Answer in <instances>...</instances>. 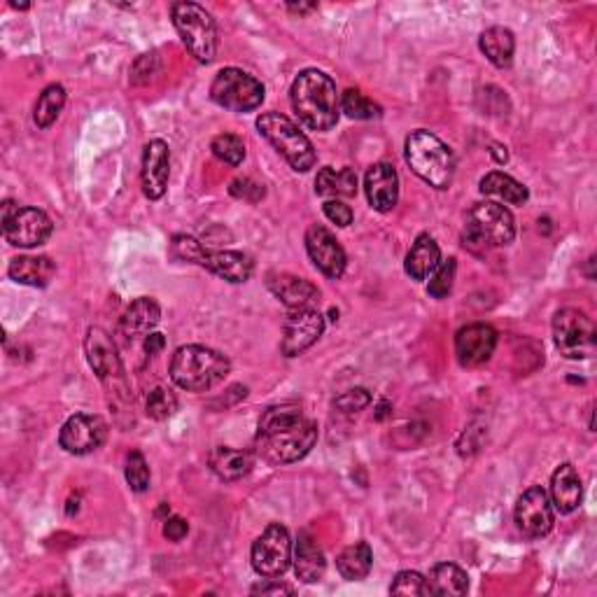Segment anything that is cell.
<instances>
[{
	"label": "cell",
	"instance_id": "obj_18",
	"mask_svg": "<svg viewBox=\"0 0 597 597\" xmlns=\"http://www.w3.org/2000/svg\"><path fill=\"white\" fill-rule=\"evenodd\" d=\"M168 175H171V152L164 140H150L143 150V192L147 199L159 201L168 189Z\"/></svg>",
	"mask_w": 597,
	"mask_h": 597
},
{
	"label": "cell",
	"instance_id": "obj_28",
	"mask_svg": "<svg viewBox=\"0 0 597 597\" xmlns=\"http://www.w3.org/2000/svg\"><path fill=\"white\" fill-rule=\"evenodd\" d=\"M208 465L222 481H238L250 474L252 455L248 451H236V448L217 446L208 455Z\"/></svg>",
	"mask_w": 597,
	"mask_h": 597
},
{
	"label": "cell",
	"instance_id": "obj_13",
	"mask_svg": "<svg viewBox=\"0 0 597 597\" xmlns=\"http://www.w3.org/2000/svg\"><path fill=\"white\" fill-rule=\"evenodd\" d=\"M553 523H556V509L544 488H528L518 497L516 525L525 537L542 539L553 530Z\"/></svg>",
	"mask_w": 597,
	"mask_h": 597
},
{
	"label": "cell",
	"instance_id": "obj_31",
	"mask_svg": "<svg viewBox=\"0 0 597 597\" xmlns=\"http://www.w3.org/2000/svg\"><path fill=\"white\" fill-rule=\"evenodd\" d=\"M481 194L493 196V199H500L504 203H511V206H523L530 196L528 187H523L521 182L502 171L488 173L486 178L481 180Z\"/></svg>",
	"mask_w": 597,
	"mask_h": 597
},
{
	"label": "cell",
	"instance_id": "obj_38",
	"mask_svg": "<svg viewBox=\"0 0 597 597\" xmlns=\"http://www.w3.org/2000/svg\"><path fill=\"white\" fill-rule=\"evenodd\" d=\"M455 271H458V264H455L453 257L446 259V262H441L432 273L430 285H427V292H430L434 299L448 297L453 290V283H455Z\"/></svg>",
	"mask_w": 597,
	"mask_h": 597
},
{
	"label": "cell",
	"instance_id": "obj_12",
	"mask_svg": "<svg viewBox=\"0 0 597 597\" xmlns=\"http://www.w3.org/2000/svg\"><path fill=\"white\" fill-rule=\"evenodd\" d=\"M84 350H87L89 367L94 369L98 381L112 390L124 392V367L112 336L101 327H91L87 332V341H84Z\"/></svg>",
	"mask_w": 597,
	"mask_h": 597
},
{
	"label": "cell",
	"instance_id": "obj_32",
	"mask_svg": "<svg viewBox=\"0 0 597 597\" xmlns=\"http://www.w3.org/2000/svg\"><path fill=\"white\" fill-rule=\"evenodd\" d=\"M371 565H374V553H371V546L367 542L348 546L336 558V570L346 581H360L369 577Z\"/></svg>",
	"mask_w": 597,
	"mask_h": 597
},
{
	"label": "cell",
	"instance_id": "obj_46",
	"mask_svg": "<svg viewBox=\"0 0 597 597\" xmlns=\"http://www.w3.org/2000/svg\"><path fill=\"white\" fill-rule=\"evenodd\" d=\"M161 348H164V336L154 334V332L147 336V339H145V353L147 355H157Z\"/></svg>",
	"mask_w": 597,
	"mask_h": 597
},
{
	"label": "cell",
	"instance_id": "obj_43",
	"mask_svg": "<svg viewBox=\"0 0 597 597\" xmlns=\"http://www.w3.org/2000/svg\"><path fill=\"white\" fill-rule=\"evenodd\" d=\"M229 192L236 196V199H245V201H259L264 196V187L257 185V182H252L248 178H238L231 182Z\"/></svg>",
	"mask_w": 597,
	"mask_h": 597
},
{
	"label": "cell",
	"instance_id": "obj_25",
	"mask_svg": "<svg viewBox=\"0 0 597 597\" xmlns=\"http://www.w3.org/2000/svg\"><path fill=\"white\" fill-rule=\"evenodd\" d=\"M315 192L327 201L353 199L357 194V173L353 168H322L315 178Z\"/></svg>",
	"mask_w": 597,
	"mask_h": 597
},
{
	"label": "cell",
	"instance_id": "obj_33",
	"mask_svg": "<svg viewBox=\"0 0 597 597\" xmlns=\"http://www.w3.org/2000/svg\"><path fill=\"white\" fill-rule=\"evenodd\" d=\"M63 105H66V89H63L61 84H49L33 108L35 124H38L40 129H49V126L59 119Z\"/></svg>",
	"mask_w": 597,
	"mask_h": 597
},
{
	"label": "cell",
	"instance_id": "obj_44",
	"mask_svg": "<svg viewBox=\"0 0 597 597\" xmlns=\"http://www.w3.org/2000/svg\"><path fill=\"white\" fill-rule=\"evenodd\" d=\"M187 532H189V525L185 518H180V516L166 518L164 537L168 539V542H182V539L187 537Z\"/></svg>",
	"mask_w": 597,
	"mask_h": 597
},
{
	"label": "cell",
	"instance_id": "obj_29",
	"mask_svg": "<svg viewBox=\"0 0 597 597\" xmlns=\"http://www.w3.org/2000/svg\"><path fill=\"white\" fill-rule=\"evenodd\" d=\"M425 579H427V588H430V595L458 597L469 591L467 572L453 563L434 565Z\"/></svg>",
	"mask_w": 597,
	"mask_h": 597
},
{
	"label": "cell",
	"instance_id": "obj_2",
	"mask_svg": "<svg viewBox=\"0 0 597 597\" xmlns=\"http://www.w3.org/2000/svg\"><path fill=\"white\" fill-rule=\"evenodd\" d=\"M290 98L299 122L311 131H329L339 122L341 96L332 77L318 68L301 70L292 82Z\"/></svg>",
	"mask_w": 597,
	"mask_h": 597
},
{
	"label": "cell",
	"instance_id": "obj_39",
	"mask_svg": "<svg viewBox=\"0 0 597 597\" xmlns=\"http://www.w3.org/2000/svg\"><path fill=\"white\" fill-rule=\"evenodd\" d=\"M206 252H208V248H203V245L192 236L178 234V236H173V241H171V255L175 259H180V262L201 266V259Z\"/></svg>",
	"mask_w": 597,
	"mask_h": 597
},
{
	"label": "cell",
	"instance_id": "obj_24",
	"mask_svg": "<svg viewBox=\"0 0 597 597\" xmlns=\"http://www.w3.org/2000/svg\"><path fill=\"white\" fill-rule=\"evenodd\" d=\"M161 320V308L154 299L143 297L136 299L133 304L126 308L122 318V334L126 339H147L154 332V327L159 325Z\"/></svg>",
	"mask_w": 597,
	"mask_h": 597
},
{
	"label": "cell",
	"instance_id": "obj_19",
	"mask_svg": "<svg viewBox=\"0 0 597 597\" xmlns=\"http://www.w3.org/2000/svg\"><path fill=\"white\" fill-rule=\"evenodd\" d=\"M273 297H278L290 311H304V308H318L320 290L304 278L290 276V273H269L266 280Z\"/></svg>",
	"mask_w": 597,
	"mask_h": 597
},
{
	"label": "cell",
	"instance_id": "obj_7",
	"mask_svg": "<svg viewBox=\"0 0 597 597\" xmlns=\"http://www.w3.org/2000/svg\"><path fill=\"white\" fill-rule=\"evenodd\" d=\"M171 17L175 31L185 42L189 54L199 63L213 61L217 54V28L210 12L196 3H173Z\"/></svg>",
	"mask_w": 597,
	"mask_h": 597
},
{
	"label": "cell",
	"instance_id": "obj_9",
	"mask_svg": "<svg viewBox=\"0 0 597 597\" xmlns=\"http://www.w3.org/2000/svg\"><path fill=\"white\" fill-rule=\"evenodd\" d=\"M553 339L567 360H588L595 353V322L579 308H563L553 318Z\"/></svg>",
	"mask_w": 597,
	"mask_h": 597
},
{
	"label": "cell",
	"instance_id": "obj_22",
	"mask_svg": "<svg viewBox=\"0 0 597 597\" xmlns=\"http://www.w3.org/2000/svg\"><path fill=\"white\" fill-rule=\"evenodd\" d=\"M584 500V486H581V476L570 462L560 465L551 476V504L560 514H572L581 507Z\"/></svg>",
	"mask_w": 597,
	"mask_h": 597
},
{
	"label": "cell",
	"instance_id": "obj_21",
	"mask_svg": "<svg viewBox=\"0 0 597 597\" xmlns=\"http://www.w3.org/2000/svg\"><path fill=\"white\" fill-rule=\"evenodd\" d=\"M203 269H208L215 276L227 280V283H248L252 271H255V262H252L250 255L236 250H215L206 252L201 259Z\"/></svg>",
	"mask_w": 597,
	"mask_h": 597
},
{
	"label": "cell",
	"instance_id": "obj_8",
	"mask_svg": "<svg viewBox=\"0 0 597 597\" xmlns=\"http://www.w3.org/2000/svg\"><path fill=\"white\" fill-rule=\"evenodd\" d=\"M210 98L224 110L252 112L264 101V84L238 68H222L210 84Z\"/></svg>",
	"mask_w": 597,
	"mask_h": 597
},
{
	"label": "cell",
	"instance_id": "obj_14",
	"mask_svg": "<svg viewBox=\"0 0 597 597\" xmlns=\"http://www.w3.org/2000/svg\"><path fill=\"white\" fill-rule=\"evenodd\" d=\"M108 439V423L101 416L77 413L61 427L59 444L70 455H89L98 451Z\"/></svg>",
	"mask_w": 597,
	"mask_h": 597
},
{
	"label": "cell",
	"instance_id": "obj_45",
	"mask_svg": "<svg viewBox=\"0 0 597 597\" xmlns=\"http://www.w3.org/2000/svg\"><path fill=\"white\" fill-rule=\"evenodd\" d=\"M252 593L255 595H292V588L290 586H285V584H259V586H255L252 588Z\"/></svg>",
	"mask_w": 597,
	"mask_h": 597
},
{
	"label": "cell",
	"instance_id": "obj_17",
	"mask_svg": "<svg viewBox=\"0 0 597 597\" xmlns=\"http://www.w3.org/2000/svg\"><path fill=\"white\" fill-rule=\"evenodd\" d=\"M497 348V332L490 325L474 322L462 327L455 336V355L462 367H481L493 357Z\"/></svg>",
	"mask_w": 597,
	"mask_h": 597
},
{
	"label": "cell",
	"instance_id": "obj_4",
	"mask_svg": "<svg viewBox=\"0 0 597 597\" xmlns=\"http://www.w3.org/2000/svg\"><path fill=\"white\" fill-rule=\"evenodd\" d=\"M231 364L222 353L206 346H182L171 360V378L187 392H206L227 378Z\"/></svg>",
	"mask_w": 597,
	"mask_h": 597
},
{
	"label": "cell",
	"instance_id": "obj_6",
	"mask_svg": "<svg viewBox=\"0 0 597 597\" xmlns=\"http://www.w3.org/2000/svg\"><path fill=\"white\" fill-rule=\"evenodd\" d=\"M257 129L273 147H276L278 154H283V159L297 173H306L315 166L313 143L290 117L280 115V112H264V115L257 119Z\"/></svg>",
	"mask_w": 597,
	"mask_h": 597
},
{
	"label": "cell",
	"instance_id": "obj_41",
	"mask_svg": "<svg viewBox=\"0 0 597 597\" xmlns=\"http://www.w3.org/2000/svg\"><path fill=\"white\" fill-rule=\"evenodd\" d=\"M369 404H371V395L364 388L348 390V392H343L339 399H336V409H341L343 413H357V411L367 409Z\"/></svg>",
	"mask_w": 597,
	"mask_h": 597
},
{
	"label": "cell",
	"instance_id": "obj_34",
	"mask_svg": "<svg viewBox=\"0 0 597 597\" xmlns=\"http://www.w3.org/2000/svg\"><path fill=\"white\" fill-rule=\"evenodd\" d=\"M341 110L346 112L350 119H378L383 115L381 105L371 101L362 94L360 89H348L341 96Z\"/></svg>",
	"mask_w": 597,
	"mask_h": 597
},
{
	"label": "cell",
	"instance_id": "obj_20",
	"mask_svg": "<svg viewBox=\"0 0 597 597\" xmlns=\"http://www.w3.org/2000/svg\"><path fill=\"white\" fill-rule=\"evenodd\" d=\"M364 192H367L371 208L378 213H390L399 201V175L395 166L385 164V161L371 166L364 178Z\"/></svg>",
	"mask_w": 597,
	"mask_h": 597
},
{
	"label": "cell",
	"instance_id": "obj_15",
	"mask_svg": "<svg viewBox=\"0 0 597 597\" xmlns=\"http://www.w3.org/2000/svg\"><path fill=\"white\" fill-rule=\"evenodd\" d=\"M306 250L315 269L325 273L327 278H341L346 273V250L336 241V236L322 224H313L306 231Z\"/></svg>",
	"mask_w": 597,
	"mask_h": 597
},
{
	"label": "cell",
	"instance_id": "obj_37",
	"mask_svg": "<svg viewBox=\"0 0 597 597\" xmlns=\"http://www.w3.org/2000/svg\"><path fill=\"white\" fill-rule=\"evenodd\" d=\"M145 411L152 420H168L178 411V397L166 388H154L147 397Z\"/></svg>",
	"mask_w": 597,
	"mask_h": 597
},
{
	"label": "cell",
	"instance_id": "obj_42",
	"mask_svg": "<svg viewBox=\"0 0 597 597\" xmlns=\"http://www.w3.org/2000/svg\"><path fill=\"white\" fill-rule=\"evenodd\" d=\"M322 210H325V215L336 224V227H350V224H353V208H350L348 203L325 201Z\"/></svg>",
	"mask_w": 597,
	"mask_h": 597
},
{
	"label": "cell",
	"instance_id": "obj_40",
	"mask_svg": "<svg viewBox=\"0 0 597 597\" xmlns=\"http://www.w3.org/2000/svg\"><path fill=\"white\" fill-rule=\"evenodd\" d=\"M392 595H416V597H425L430 595V588H427V579L418 572H399L395 581L390 586Z\"/></svg>",
	"mask_w": 597,
	"mask_h": 597
},
{
	"label": "cell",
	"instance_id": "obj_48",
	"mask_svg": "<svg viewBox=\"0 0 597 597\" xmlns=\"http://www.w3.org/2000/svg\"><path fill=\"white\" fill-rule=\"evenodd\" d=\"M388 409H390V404H388V402H383L381 406H378V413H376V418H378V420H383L385 416H388Z\"/></svg>",
	"mask_w": 597,
	"mask_h": 597
},
{
	"label": "cell",
	"instance_id": "obj_11",
	"mask_svg": "<svg viewBox=\"0 0 597 597\" xmlns=\"http://www.w3.org/2000/svg\"><path fill=\"white\" fill-rule=\"evenodd\" d=\"M250 560L259 577H283L287 567L292 563V539L285 525L271 523L269 528L255 539V544H252Z\"/></svg>",
	"mask_w": 597,
	"mask_h": 597
},
{
	"label": "cell",
	"instance_id": "obj_23",
	"mask_svg": "<svg viewBox=\"0 0 597 597\" xmlns=\"http://www.w3.org/2000/svg\"><path fill=\"white\" fill-rule=\"evenodd\" d=\"M294 572H297V579L304 581V584H315L325 577L327 560L325 551L320 549V544L308 535V532H299L297 544H294Z\"/></svg>",
	"mask_w": 597,
	"mask_h": 597
},
{
	"label": "cell",
	"instance_id": "obj_47",
	"mask_svg": "<svg viewBox=\"0 0 597 597\" xmlns=\"http://www.w3.org/2000/svg\"><path fill=\"white\" fill-rule=\"evenodd\" d=\"M315 7H318L315 3H311V5H304V3L292 5V3H290V5H287V10H290V12H299V14H306V12H313Z\"/></svg>",
	"mask_w": 597,
	"mask_h": 597
},
{
	"label": "cell",
	"instance_id": "obj_10",
	"mask_svg": "<svg viewBox=\"0 0 597 597\" xmlns=\"http://www.w3.org/2000/svg\"><path fill=\"white\" fill-rule=\"evenodd\" d=\"M52 220L38 208H19L12 201L3 206V236L14 248H38L52 236Z\"/></svg>",
	"mask_w": 597,
	"mask_h": 597
},
{
	"label": "cell",
	"instance_id": "obj_3",
	"mask_svg": "<svg viewBox=\"0 0 597 597\" xmlns=\"http://www.w3.org/2000/svg\"><path fill=\"white\" fill-rule=\"evenodd\" d=\"M406 164L420 180L434 189H448L455 175V157L444 140L434 133L418 129L406 138Z\"/></svg>",
	"mask_w": 597,
	"mask_h": 597
},
{
	"label": "cell",
	"instance_id": "obj_36",
	"mask_svg": "<svg viewBox=\"0 0 597 597\" xmlns=\"http://www.w3.org/2000/svg\"><path fill=\"white\" fill-rule=\"evenodd\" d=\"M124 476H126V483H129V488L133 490V493H145V490L150 488V467H147V460L143 453L140 451L129 453V458H126Z\"/></svg>",
	"mask_w": 597,
	"mask_h": 597
},
{
	"label": "cell",
	"instance_id": "obj_27",
	"mask_svg": "<svg viewBox=\"0 0 597 597\" xmlns=\"http://www.w3.org/2000/svg\"><path fill=\"white\" fill-rule=\"evenodd\" d=\"M10 278L19 285H28V287H47L49 280L54 278L56 266L49 257H31V255H21L14 257L10 262Z\"/></svg>",
	"mask_w": 597,
	"mask_h": 597
},
{
	"label": "cell",
	"instance_id": "obj_5",
	"mask_svg": "<svg viewBox=\"0 0 597 597\" xmlns=\"http://www.w3.org/2000/svg\"><path fill=\"white\" fill-rule=\"evenodd\" d=\"M516 238V222L509 208L497 201L474 203L467 213L462 241L472 252H486L490 248H504Z\"/></svg>",
	"mask_w": 597,
	"mask_h": 597
},
{
	"label": "cell",
	"instance_id": "obj_16",
	"mask_svg": "<svg viewBox=\"0 0 597 597\" xmlns=\"http://www.w3.org/2000/svg\"><path fill=\"white\" fill-rule=\"evenodd\" d=\"M325 332V318L318 308H304V311H290L283 329V350L285 357H297L313 346Z\"/></svg>",
	"mask_w": 597,
	"mask_h": 597
},
{
	"label": "cell",
	"instance_id": "obj_26",
	"mask_svg": "<svg viewBox=\"0 0 597 597\" xmlns=\"http://www.w3.org/2000/svg\"><path fill=\"white\" fill-rule=\"evenodd\" d=\"M441 264V250L430 234H420L406 255L404 269L413 280H427Z\"/></svg>",
	"mask_w": 597,
	"mask_h": 597
},
{
	"label": "cell",
	"instance_id": "obj_35",
	"mask_svg": "<svg viewBox=\"0 0 597 597\" xmlns=\"http://www.w3.org/2000/svg\"><path fill=\"white\" fill-rule=\"evenodd\" d=\"M210 150H213L217 159L229 166H241L245 159V143L236 133H222V136H217L213 145H210Z\"/></svg>",
	"mask_w": 597,
	"mask_h": 597
},
{
	"label": "cell",
	"instance_id": "obj_1",
	"mask_svg": "<svg viewBox=\"0 0 597 597\" xmlns=\"http://www.w3.org/2000/svg\"><path fill=\"white\" fill-rule=\"evenodd\" d=\"M259 451L269 465H290L318 444V425L306 420L297 404L271 406L259 420Z\"/></svg>",
	"mask_w": 597,
	"mask_h": 597
},
{
	"label": "cell",
	"instance_id": "obj_30",
	"mask_svg": "<svg viewBox=\"0 0 597 597\" xmlns=\"http://www.w3.org/2000/svg\"><path fill=\"white\" fill-rule=\"evenodd\" d=\"M481 52L488 56V61L497 68H509L514 61L516 52V38L509 28L504 26H490L488 31L481 33Z\"/></svg>",
	"mask_w": 597,
	"mask_h": 597
}]
</instances>
